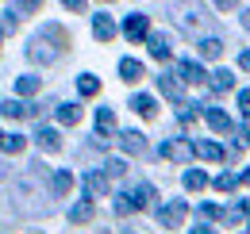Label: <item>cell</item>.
<instances>
[{
    "label": "cell",
    "mask_w": 250,
    "mask_h": 234,
    "mask_svg": "<svg viewBox=\"0 0 250 234\" xmlns=\"http://www.w3.org/2000/svg\"><path fill=\"white\" fill-rule=\"evenodd\" d=\"M143 73H146V69H143V61H135V58H124V61H120V77H124V81H131V85H135Z\"/></svg>",
    "instance_id": "obj_16"
},
{
    "label": "cell",
    "mask_w": 250,
    "mask_h": 234,
    "mask_svg": "<svg viewBox=\"0 0 250 234\" xmlns=\"http://www.w3.org/2000/svg\"><path fill=\"white\" fill-rule=\"evenodd\" d=\"M219 54H223V42H219V39H204V42H200V58L216 61Z\"/></svg>",
    "instance_id": "obj_25"
},
{
    "label": "cell",
    "mask_w": 250,
    "mask_h": 234,
    "mask_svg": "<svg viewBox=\"0 0 250 234\" xmlns=\"http://www.w3.org/2000/svg\"><path fill=\"white\" fill-rule=\"evenodd\" d=\"M204 119H208V127L219 131V135H227V131H231V116H227V112H219V108H208Z\"/></svg>",
    "instance_id": "obj_11"
},
{
    "label": "cell",
    "mask_w": 250,
    "mask_h": 234,
    "mask_svg": "<svg viewBox=\"0 0 250 234\" xmlns=\"http://www.w3.org/2000/svg\"><path fill=\"white\" fill-rule=\"evenodd\" d=\"M158 154H162L166 161H188V157H196V146L185 142V138H169V142H162Z\"/></svg>",
    "instance_id": "obj_2"
},
{
    "label": "cell",
    "mask_w": 250,
    "mask_h": 234,
    "mask_svg": "<svg viewBox=\"0 0 250 234\" xmlns=\"http://www.w3.org/2000/svg\"><path fill=\"white\" fill-rule=\"evenodd\" d=\"M127 234H131V231H127Z\"/></svg>",
    "instance_id": "obj_40"
},
{
    "label": "cell",
    "mask_w": 250,
    "mask_h": 234,
    "mask_svg": "<svg viewBox=\"0 0 250 234\" xmlns=\"http://www.w3.org/2000/svg\"><path fill=\"white\" fill-rule=\"evenodd\" d=\"M124 35L131 39V42H139V39H150V20H146L143 12L127 16V20H124Z\"/></svg>",
    "instance_id": "obj_3"
},
{
    "label": "cell",
    "mask_w": 250,
    "mask_h": 234,
    "mask_svg": "<svg viewBox=\"0 0 250 234\" xmlns=\"http://www.w3.org/2000/svg\"><path fill=\"white\" fill-rule=\"evenodd\" d=\"M127 200H131V211H143V207H150V200H154V188L150 184H135L127 192Z\"/></svg>",
    "instance_id": "obj_6"
},
{
    "label": "cell",
    "mask_w": 250,
    "mask_h": 234,
    "mask_svg": "<svg viewBox=\"0 0 250 234\" xmlns=\"http://www.w3.org/2000/svg\"><path fill=\"white\" fill-rule=\"evenodd\" d=\"M0 112H4L8 119H23V116H35V108H31V104H23V100H4V104H0Z\"/></svg>",
    "instance_id": "obj_12"
},
{
    "label": "cell",
    "mask_w": 250,
    "mask_h": 234,
    "mask_svg": "<svg viewBox=\"0 0 250 234\" xmlns=\"http://www.w3.org/2000/svg\"><path fill=\"white\" fill-rule=\"evenodd\" d=\"M239 108H243V116L250 119V92H239Z\"/></svg>",
    "instance_id": "obj_34"
},
{
    "label": "cell",
    "mask_w": 250,
    "mask_h": 234,
    "mask_svg": "<svg viewBox=\"0 0 250 234\" xmlns=\"http://www.w3.org/2000/svg\"><path fill=\"white\" fill-rule=\"evenodd\" d=\"M12 31H16V12L0 16V35H12Z\"/></svg>",
    "instance_id": "obj_32"
},
{
    "label": "cell",
    "mask_w": 250,
    "mask_h": 234,
    "mask_svg": "<svg viewBox=\"0 0 250 234\" xmlns=\"http://www.w3.org/2000/svg\"><path fill=\"white\" fill-rule=\"evenodd\" d=\"M85 192H89V196H104V192H108V176L104 173H89L85 176Z\"/></svg>",
    "instance_id": "obj_17"
},
{
    "label": "cell",
    "mask_w": 250,
    "mask_h": 234,
    "mask_svg": "<svg viewBox=\"0 0 250 234\" xmlns=\"http://www.w3.org/2000/svg\"><path fill=\"white\" fill-rule=\"evenodd\" d=\"M127 211H131V200H127V192H120L116 196V215H127Z\"/></svg>",
    "instance_id": "obj_33"
},
{
    "label": "cell",
    "mask_w": 250,
    "mask_h": 234,
    "mask_svg": "<svg viewBox=\"0 0 250 234\" xmlns=\"http://www.w3.org/2000/svg\"><path fill=\"white\" fill-rule=\"evenodd\" d=\"M204 184H208V173H204V169H188L185 173V188L188 192H204Z\"/></svg>",
    "instance_id": "obj_21"
},
{
    "label": "cell",
    "mask_w": 250,
    "mask_h": 234,
    "mask_svg": "<svg viewBox=\"0 0 250 234\" xmlns=\"http://www.w3.org/2000/svg\"><path fill=\"white\" fill-rule=\"evenodd\" d=\"M185 200H169V204H162L158 207V223H162V227H169V231H177V227H181V223H185Z\"/></svg>",
    "instance_id": "obj_1"
},
{
    "label": "cell",
    "mask_w": 250,
    "mask_h": 234,
    "mask_svg": "<svg viewBox=\"0 0 250 234\" xmlns=\"http://www.w3.org/2000/svg\"><path fill=\"white\" fill-rule=\"evenodd\" d=\"M177 77H181L185 85H204V81H208V73H204L200 61H181V65H177Z\"/></svg>",
    "instance_id": "obj_4"
},
{
    "label": "cell",
    "mask_w": 250,
    "mask_h": 234,
    "mask_svg": "<svg viewBox=\"0 0 250 234\" xmlns=\"http://www.w3.org/2000/svg\"><path fill=\"white\" fill-rule=\"evenodd\" d=\"M35 142H39V146L46 150V154H58V150H62V138H58V131H50V127H39Z\"/></svg>",
    "instance_id": "obj_10"
},
{
    "label": "cell",
    "mask_w": 250,
    "mask_h": 234,
    "mask_svg": "<svg viewBox=\"0 0 250 234\" xmlns=\"http://www.w3.org/2000/svg\"><path fill=\"white\" fill-rule=\"evenodd\" d=\"M16 92H20V96H35V92H39V77H20V81H16Z\"/></svg>",
    "instance_id": "obj_27"
},
{
    "label": "cell",
    "mask_w": 250,
    "mask_h": 234,
    "mask_svg": "<svg viewBox=\"0 0 250 234\" xmlns=\"http://www.w3.org/2000/svg\"><path fill=\"white\" fill-rule=\"evenodd\" d=\"M69 188H73V173H69V169H58V173L50 176V192H54V196H65Z\"/></svg>",
    "instance_id": "obj_13"
},
{
    "label": "cell",
    "mask_w": 250,
    "mask_h": 234,
    "mask_svg": "<svg viewBox=\"0 0 250 234\" xmlns=\"http://www.w3.org/2000/svg\"><path fill=\"white\" fill-rule=\"evenodd\" d=\"M200 215H208V219H219L223 211H219V207H212V204H204V207H200Z\"/></svg>",
    "instance_id": "obj_35"
},
{
    "label": "cell",
    "mask_w": 250,
    "mask_h": 234,
    "mask_svg": "<svg viewBox=\"0 0 250 234\" xmlns=\"http://www.w3.org/2000/svg\"><path fill=\"white\" fill-rule=\"evenodd\" d=\"M239 65H243V69H250V50H243V54H239Z\"/></svg>",
    "instance_id": "obj_36"
},
{
    "label": "cell",
    "mask_w": 250,
    "mask_h": 234,
    "mask_svg": "<svg viewBox=\"0 0 250 234\" xmlns=\"http://www.w3.org/2000/svg\"><path fill=\"white\" fill-rule=\"evenodd\" d=\"M196 157H204V161H223L227 154H223V146H216V142H196Z\"/></svg>",
    "instance_id": "obj_19"
},
{
    "label": "cell",
    "mask_w": 250,
    "mask_h": 234,
    "mask_svg": "<svg viewBox=\"0 0 250 234\" xmlns=\"http://www.w3.org/2000/svg\"><path fill=\"white\" fill-rule=\"evenodd\" d=\"M77 92H81V96H96V92H100V81H96L93 73H81V77H77Z\"/></svg>",
    "instance_id": "obj_24"
},
{
    "label": "cell",
    "mask_w": 250,
    "mask_h": 234,
    "mask_svg": "<svg viewBox=\"0 0 250 234\" xmlns=\"http://www.w3.org/2000/svg\"><path fill=\"white\" fill-rule=\"evenodd\" d=\"M192 234H212V227H196V231H192Z\"/></svg>",
    "instance_id": "obj_38"
},
{
    "label": "cell",
    "mask_w": 250,
    "mask_h": 234,
    "mask_svg": "<svg viewBox=\"0 0 250 234\" xmlns=\"http://www.w3.org/2000/svg\"><path fill=\"white\" fill-rule=\"evenodd\" d=\"M27 58L31 61H54L58 58V46H46V39L39 35V39L31 42V50H27Z\"/></svg>",
    "instance_id": "obj_7"
},
{
    "label": "cell",
    "mask_w": 250,
    "mask_h": 234,
    "mask_svg": "<svg viewBox=\"0 0 250 234\" xmlns=\"http://www.w3.org/2000/svg\"><path fill=\"white\" fill-rule=\"evenodd\" d=\"M23 146H27L23 135H0V150H4V154H20Z\"/></svg>",
    "instance_id": "obj_23"
},
{
    "label": "cell",
    "mask_w": 250,
    "mask_h": 234,
    "mask_svg": "<svg viewBox=\"0 0 250 234\" xmlns=\"http://www.w3.org/2000/svg\"><path fill=\"white\" fill-rule=\"evenodd\" d=\"M89 219H93V204L89 200H81V204L69 211V223H89Z\"/></svg>",
    "instance_id": "obj_26"
},
{
    "label": "cell",
    "mask_w": 250,
    "mask_h": 234,
    "mask_svg": "<svg viewBox=\"0 0 250 234\" xmlns=\"http://www.w3.org/2000/svg\"><path fill=\"white\" fill-rule=\"evenodd\" d=\"M58 119H62L65 127H77L81 123V108L77 104H58Z\"/></svg>",
    "instance_id": "obj_22"
},
{
    "label": "cell",
    "mask_w": 250,
    "mask_h": 234,
    "mask_svg": "<svg viewBox=\"0 0 250 234\" xmlns=\"http://www.w3.org/2000/svg\"><path fill=\"white\" fill-rule=\"evenodd\" d=\"M131 108H135V112H139L143 119H154V116H158L154 96H131Z\"/></svg>",
    "instance_id": "obj_15"
},
{
    "label": "cell",
    "mask_w": 250,
    "mask_h": 234,
    "mask_svg": "<svg viewBox=\"0 0 250 234\" xmlns=\"http://www.w3.org/2000/svg\"><path fill=\"white\" fill-rule=\"evenodd\" d=\"M196 108H200V104H181V108H177V119H181V123H192V119H196Z\"/></svg>",
    "instance_id": "obj_30"
},
{
    "label": "cell",
    "mask_w": 250,
    "mask_h": 234,
    "mask_svg": "<svg viewBox=\"0 0 250 234\" xmlns=\"http://www.w3.org/2000/svg\"><path fill=\"white\" fill-rule=\"evenodd\" d=\"M219 219H223L227 227H239V223H243V207H231V211H223Z\"/></svg>",
    "instance_id": "obj_31"
},
{
    "label": "cell",
    "mask_w": 250,
    "mask_h": 234,
    "mask_svg": "<svg viewBox=\"0 0 250 234\" xmlns=\"http://www.w3.org/2000/svg\"><path fill=\"white\" fill-rule=\"evenodd\" d=\"M93 35L100 39V42H112V39H116V20H112L108 12L93 16Z\"/></svg>",
    "instance_id": "obj_5"
},
{
    "label": "cell",
    "mask_w": 250,
    "mask_h": 234,
    "mask_svg": "<svg viewBox=\"0 0 250 234\" xmlns=\"http://www.w3.org/2000/svg\"><path fill=\"white\" fill-rule=\"evenodd\" d=\"M124 173H127V165L120 157H108V161H104V176H124Z\"/></svg>",
    "instance_id": "obj_28"
},
{
    "label": "cell",
    "mask_w": 250,
    "mask_h": 234,
    "mask_svg": "<svg viewBox=\"0 0 250 234\" xmlns=\"http://www.w3.org/2000/svg\"><path fill=\"white\" fill-rule=\"evenodd\" d=\"M247 211H250V204H247Z\"/></svg>",
    "instance_id": "obj_39"
},
{
    "label": "cell",
    "mask_w": 250,
    "mask_h": 234,
    "mask_svg": "<svg viewBox=\"0 0 250 234\" xmlns=\"http://www.w3.org/2000/svg\"><path fill=\"white\" fill-rule=\"evenodd\" d=\"M235 184H239V176H235V173H219L216 176V188H219V192H231Z\"/></svg>",
    "instance_id": "obj_29"
},
{
    "label": "cell",
    "mask_w": 250,
    "mask_h": 234,
    "mask_svg": "<svg viewBox=\"0 0 250 234\" xmlns=\"http://www.w3.org/2000/svg\"><path fill=\"white\" fill-rule=\"evenodd\" d=\"M239 184H250V169H243V173H239Z\"/></svg>",
    "instance_id": "obj_37"
},
{
    "label": "cell",
    "mask_w": 250,
    "mask_h": 234,
    "mask_svg": "<svg viewBox=\"0 0 250 234\" xmlns=\"http://www.w3.org/2000/svg\"><path fill=\"white\" fill-rule=\"evenodd\" d=\"M208 85H212V92H231V85H235V77H231V69H216Z\"/></svg>",
    "instance_id": "obj_18"
},
{
    "label": "cell",
    "mask_w": 250,
    "mask_h": 234,
    "mask_svg": "<svg viewBox=\"0 0 250 234\" xmlns=\"http://www.w3.org/2000/svg\"><path fill=\"white\" fill-rule=\"evenodd\" d=\"M169 50H173V46H169V35H162V31L150 35V54H154V58H169Z\"/></svg>",
    "instance_id": "obj_20"
},
{
    "label": "cell",
    "mask_w": 250,
    "mask_h": 234,
    "mask_svg": "<svg viewBox=\"0 0 250 234\" xmlns=\"http://www.w3.org/2000/svg\"><path fill=\"white\" fill-rule=\"evenodd\" d=\"M158 88H162L169 100H177V108L185 104V100H181V81H177V77H169V73H166V77H158Z\"/></svg>",
    "instance_id": "obj_14"
},
{
    "label": "cell",
    "mask_w": 250,
    "mask_h": 234,
    "mask_svg": "<svg viewBox=\"0 0 250 234\" xmlns=\"http://www.w3.org/2000/svg\"><path fill=\"white\" fill-rule=\"evenodd\" d=\"M120 146L127 154H146V135H139V131H124L120 135Z\"/></svg>",
    "instance_id": "obj_8"
},
{
    "label": "cell",
    "mask_w": 250,
    "mask_h": 234,
    "mask_svg": "<svg viewBox=\"0 0 250 234\" xmlns=\"http://www.w3.org/2000/svg\"><path fill=\"white\" fill-rule=\"evenodd\" d=\"M112 131H116V112L112 108H100L96 112V138L104 142V135H112Z\"/></svg>",
    "instance_id": "obj_9"
}]
</instances>
